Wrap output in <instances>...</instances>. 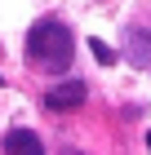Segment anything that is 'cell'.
Listing matches in <instances>:
<instances>
[{"label":"cell","instance_id":"5b68a950","mask_svg":"<svg viewBox=\"0 0 151 155\" xmlns=\"http://www.w3.org/2000/svg\"><path fill=\"white\" fill-rule=\"evenodd\" d=\"M89 49H93V58H98V62H116L111 45H102V40H89Z\"/></svg>","mask_w":151,"mask_h":155},{"label":"cell","instance_id":"7a4b0ae2","mask_svg":"<svg viewBox=\"0 0 151 155\" xmlns=\"http://www.w3.org/2000/svg\"><path fill=\"white\" fill-rule=\"evenodd\" d=\"M84 93H89V89H84L80 80H67V84H53V89H49L45 93V107L49 111H76L84 102Z\"/></svg>","mask_w":151,"mask_h":155},{"label":"cell","instance_id":"6da1fadb","mask_svg":"<svg viewBox=\"0 0 151 155\" xmlns=\"http://www.w3.org/2000/svg\"><path fill=\"white\" fill-rule=\"evenodd\" d=\"M71 53H76L71 27L58 22V18H40V22L27 31V62L40 67V71H67Z\"/></svg>","mask_w":151,"mask_h":155},{"label":"cell","instance_id":"8992f818","mask_svg":"<svg viewBox=\"0 0 151 155\" xmlns=\"http://www.w3.org/2000/svg\"><path fill=\"white\" fill-rule=\"evenodd\" d=\"M147 151H151V133H147Z\"/></svg>","mask_w":151,"mask_h":155},{"label":"cell","instance_id":"3957f363","mask_svg":"<svg viewBox=\"0 0 151 155\" xmlns=\"http://www.w3.org/2000/svg\"><path fill=\"white\" fill-rule=\"evenodd\" d=\"M5 155H45V142L31 129H9L5 133Z\"/></svg>","mask_w":151,"mask_h":155},{"label":"cell","instance_id":"277c9868","mask_svg":"<svg viewBox=\"0 0 151 155\" xmlns=\"http://www.w3.org/2000/svg\"><path fill=\"white\" fill-rule=\"evenodd\" d=\"M129 58L138 62V67H151V31L147 27H129Z\"/></svg>","mask_w":151,"mask_h":155}]
</instances>
